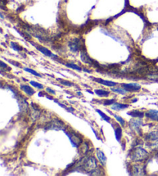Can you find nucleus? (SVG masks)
Segmentation results:
<instances>
[{"label": "nucleus", "instance_id": "9", "mask_svg": "<svg viewBox=\"0 0 158 176\" xmlns=\"http://www.w3.org/2000/svg\"><path fill=\"white\" fill-rule=\"evenodd\" d=\"M146 116L150 118L151 120H154V121H158V111L154 110V109H151L146 113Z\"/></svg>", "mask_w": 158, "mask_h": 176}, {"label": "nucleus", "instance_id": "11", "mask_svg": "<svg viewBox=\"0 0 158 176\" xmlns=\"http://www.w3.org/2000/svg\"><path fill=\"white\" fill-rule=\"evenodd\" d=\"M81 59H82L84 63H86V64H93V61L92 60L91 58H89V56H88V55L85 52V51H82V53H81Z\"/></svg>", "mask_w": 158, "mask_h": 176}, {"label": "nucleus", "instance_id": "14", "mask_svg": "<svg viewBox=\"0 0 158 176\" xmlns=\"http://www.w3.org/2000/svg\"><path fill=\"white\" fill-rule=\"evenodd\" d=\"M127 114L133 116V117H140V118H142V117L143 116V112H140V111L138 110H133L131 111V112H127Z\"/></svg>", "mask_w": 158, "mask_h": 176}, {"label": "nucleus", "instance_id": "5", "mask_svg": "<svg viewBox=\"0 0 158 176\" xmlns=\"http://www.w3.org/2000/svg\"><path fill=\"white\" fill-rule=\"evenodd\" d=\"M122 87L127 91V92H132V91H139L141 86L136 83H130V84H122Z\"/></svg>", "mask_w": 158, "mask_h": 176}, {"label": "nucleus", "instance_id": "20", "mask_svg": "<svg viewBox=\"0 0 158 176\" xmlns=\"http://www.w3.org/2000/svg\"><path fill=\"white\" fill-rule=\"evenodd\" d=\"M30 85H32V86L35 87V88H40V89H43V88H44L43 85L39 84V83H38V82H34V81H31V82H30Z\"/></svg>", "mask_w": 158, "mask_h": 176}, {"label": "nucleus", "instance_id": "17", "mask_svg": "<svg viewBox=\"0 0 158 176\" xmlns=\"http://www.w3.org/2000/svg\"><path fill=\"white\" fill-rule=\"evenodd\" d=\"M131 125L133 126V127L135 128V129H138V127H139V126L141 125L142 122L140 121V120H131Z\"/></svg>", "mask_w": 158, "mask_h": 176}, {"label": "nucleus", "instance_id": "19", "mask_svg": "<svg viewBox=\"0 0 158 176\" xmlns=\"http://www.w3.org/2000/svg\"><path fill=\"white\" fill-rule=\"evenodd\" d=\"M96 110H97V112H98L99 114L100 115L101 117H102V118L103 119V120H106V121H107V122L110 121V116H106V115L105 114V113H103V112H101V111L100 110V109H96Z\"/></svg>", "mask_w": 158, "mask_h": 176}, {"label": "nucleus", "instance_id": "23", "mask_svg": "<svg viewBox=\"0 0 158 176\" xmlns=\"http://www.w3.org/2000/svg\"><path fill=\"white\" fill-rule=\"evenodd\" d=\"M113 115H114V117H115L116 120H117V121L119 122V123L121 124V125H122V126H124V124H125V121H124V120H123V118H121L120 116H117V115H116V114H113Z\"/></svg>", "mask_w": 158, "mask_h": 176}, {"label": "nucleus", "instance_id": "4", "mask_svg": "<svg viewBox=\"0 0 158 176\" xmlns=\"http://www.w3.org/2000/svg\"><path fill=\"white\" fill-rule=\"evenodd\" d=\"M69 47L73 52H77L78 51H80V47H81L80 40L78 39V38H76V39L73 40V41H70L69 43Z\"/></svg>", "mask_w": 158, "mask_h": 176}, {"label": "nucleus", "instance_id": "27", "mask_svg": "<svg viewBox=\"0 0 158 176\" xmlns=\"http://www.w3.org/2000/svg\"><path fill=\"white\" fill-rule=\"evenodd\" d=\"M47 91L48 92H49V93L52 94V95H55V94H56V92H54L53 90H52V89H51V88H47Z\"/></svg>", "mask_w": 158, "mask_h": 176}, {"label": "nucleus", "instance_id": "26", "mask_svg": "<svg viewBox=\"0 0 158 176\" xmlns=\"http://www.w3.org/2000/svg\"><path fill=\"white\" fill-rule=\"evenodd\" d=\"M114 103V99H112V100H106V101L104 102V105L106 106L110 105V104H113Z\"/></svg>", "mask_w": 158, "mask_h": 176}, {"label": "nucleus", "instance_id": "18", "mask_svg": "<svg viewBox=\"0 0 158 176\" xmlns=\"http://www.w3.org/2000/svg\"><path fill=\"white\" fill-rule=\"evenodd\" d=\"M111 90L113 91V92H117V93H120V94H122V95H125L126 94V92H127L126 89H123V88H112Z\"/></svg>", "mask_w": 158, "mask_h": 176}, {"label": "nucleus", "instance_id": "24", "mask_svg": "<svg viewBox=\"0 0 158 176\" xmlns=\"http://www.w3.org/2000/svg\"><path fill=\"white\" fill-rule=\"evenodd\" d=\"M11 46H12V47H13V48L14 49V50H15V51H22V47H19V45L17 44V43H14V42H12Z\"/></svg>", "mask_w": 158, "mask_h": 176}, {"label": "nucleus", "instance_id": "15", "mask_svg": "<svg viewBox=\"0 0 158 176\" xmlns=\"http://www.w3.org/2000/svg\"><path fill=\"white\" fill-rule=\"evenodd\" d=\"M94 92L95 93L97 94V96H109V94H110V92L102 89H96Z\"/></svg>", "mask_w": 158, "mask_h": 176}, {"label": "nucleus", "instance_id": "1", "mask_svg": "<svg viewBox=\"0 0 158 176\" xmlns=\"http://www.w3.org/2000/svg\"><path fill=\"white\" fill-rule=\"evenodd\" d=\"M81 168L86 172H93L96 168H97V161L94 157H88L83 161Z\"/></svg>", "mask_w": 158, "mask_h": 176}, {"label": "nucleus", "instance_id": "21", "mask_svg": "<svg viewBox=\"0 0 158 176\" xmlns=\"http://www.w3.org/2000/svg\"><path fill=\"white\" fill-rule=\"evenodd\" d=\"M24 70L26 71H28V72H30V73H31L32 75H35V76H38V77H41V75H39V73H37L36 71H34V70L32 69H30V68H27V67H26V68H24Z\"/></svg>", "mask_w": 158, "mask_h": 176}, {"label": "nucleus", "instance_id": "28", "mask_svg": "<svg viewBox=\"0 0 158 176\" xmlns=\"http://www.w3.org/2000/svg\"><path fill=\"white\" fill-rule=\"evenodd\" d=\"M7 67H8V66L6 65V64H4L3 62L1 61V67H2V68H6H6H7Z\"/></svg>", "mask_w": 158, "mask_h": 176}, {"label": "nucleus", "instance_id": "6", "mask_svg": "<svg viewBox=\"0 0 158 176\" xmlns=\"http://www.w3.org/2000/svg\"><path fill=\"white\" fill-rule=\"evenodd\" d=\"M35 47H36V48H37L40 52L43 53V55H45L46 56L50 57V58H56V55H54L49 50H48V49L46 48V47H41V46H39V45H36Z\"/></svg>", "mask_w": 158, "mask_h": 176}, {"label": "nucleus", "instance_id": "7", "mask_svg": "<svg viewBox=\"0 0 158 176\" xmlns=\"http://www.w3.org/2000/svg\"><path fill=\"white\" fill-rule=\"evenodd\" d=\"M93 81L95 82H97L98 83H100V84L104 85L106 86H109V87H113L117 85V83L114 82H111V81H106L104 79H95L93 78Z\"/></svg>", "mask_w": 158, "mask_h": 176}, {"label": "nucleus", "instance_id": "25", "mask_svg": "<svg viewBox=\"0 0 158 176\" xmlns=\"http://www.w3.org/2000/svg\"><path fill=\"white\" fill-rule=\"evenodd\" d=\"M58 81H60V83L61 84H63V85H66V86H72L73 85V84L71 82H68V81H65V80H60V79H57Z\"/></svg>", "mask_w": 158, "mask_h": 176}, {"label": "nucleus", "instance_id": "10", "mask_svg": "<svg viewBox=\"0 0 158 176\" xmlns=\"http://www.w3.org/2000/svg\"><path fill=\"white\" fill-rule=\"evenodd\" d=\"M132 175H143V172H144L143 168L141 165H134L132 169Z\"/></svg>", "mask_w": 158, "mask_h": 176}, {"label": "nucleus", "instance_id": "2", "mask_svg": "<svg viewBox=\"0 0 158 176\" xmlns=\"http://www.w3.org/2000/svg\"><path fill=\"white\" fill-rule=\"evenodd\" d=\"M147 157V152L141 148H136L131 154V159L133 161H143Z\"/></svg>", "mask_w": 158, "mask_h": 176}, {"label": "nucleus", "instance_id": "3", "mask_svg": "<svg viewBox=\"0 0 158 176\" xmlns=\"http://www.w3.org/2000/svg\"><path fill=\"white\" fill-rule=\"evenodd\" d=\"M67 136L70 140L71 143L73 144V146L75 147H79V145L81 143V139L79 137L78 135H76L73 132H71V133H66Z\"/></svg>", "mask_w": 158, "mask_h": 176}, {"label": "nucleus", "instance_id": "8", "mask_svg": "<svg viewBox=\"0 0 158 176\" xmlns=\"http://www.w3.org/2000/svg\"><path fill=\"white\" fill-rule=\"evenodd\" d=\"M97 158H98L99 161H100V163L102 164L103 165H106V157L105 156L104 153H103L102 151L97 149Z\"/></svg>", "mask_w": 158, "mask_h": 176}, {"label": "nucleus", "instance_id": "22", "mask_svg": "<svg viewBox=\"0 0 158 176\" xmlns=\"http://www.w3.org/2000/svg\"><path fill=\"white\" fill-rule=\"evenodd\" d=\"M66 66H67L68 67H71V68H73V69L77 70V71H81V67L76 65V64H70V63H69V64H66Z\"/></svg>", "mask_w": 158, "mask_h": 176}, {"label": "nucleus", "instance_id": "12", "mask_svg": "<svg viewBox=\"0 0 158 176\" xmlns=\"http://www.w3.org/2000/svg\"><path fill=\"white\" fill-rule=\"evenodd\" d=\"M20 88L21 89H22L23 92H25V93L27 94L28 96H32V95L35 93V91H34L31 87L29 86V85H22L20 86Z\"/></svg>", "mask_w": 158, "mask_h": 176}, {"label": "nucleus", "instance_id": "13", "mask_svg": "<svg viewBox=\"0 0 158 176\" xmlns=\"http://www.w3.org/2000/svg\"><path fill=\"white\" fill-rule=\"evenodd\" d=\"M129 105H126V104H121V103H114L113 105H112L111 108L114 110H117L120 111L121 109H126V108H128Z\"/></svg>", "mask_w": 158, "mask_h": 176}, {"label": "nucleus", "instance_id": "16", "mask_svg": "<svg viewBox=\"0 0 158 176\" xmlns=\"http://www.w3.org/2000/svg\"><path fill=\"white\" fill-rule=\"evenodd\" d=\"M115 135H116V139L117 140V141H120V139L122 137V129H121L120 127H117L115 130Z\"/></svg>", "mask_w": 158, "mask_h": 176}]
</instances>
